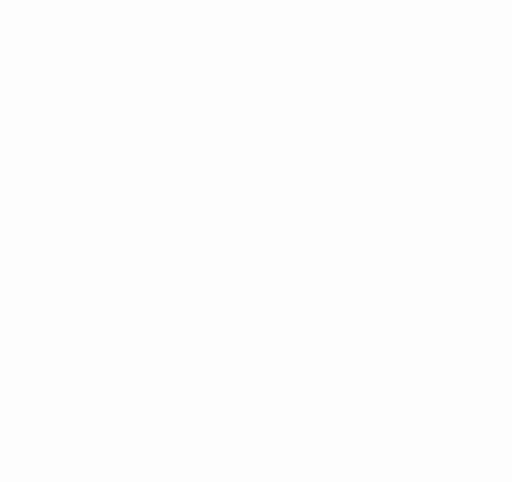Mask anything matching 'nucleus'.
I'll list each match as a JSON object with an SVG mask.
<instances>
[]
</instances>
